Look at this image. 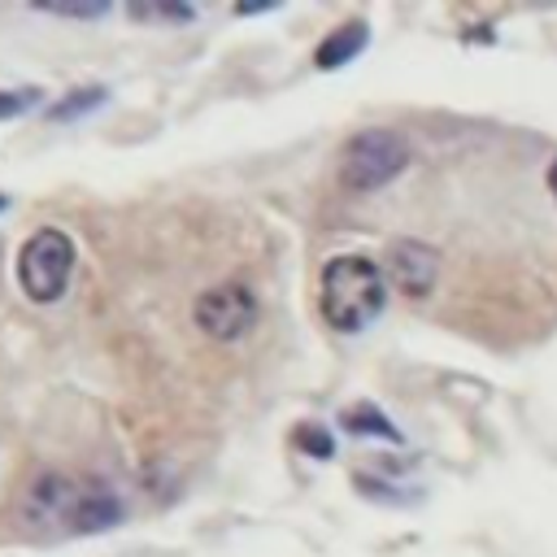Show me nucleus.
I'll return each mask as SVG.
<instances>
[{
  "label": "nucleus",
  "instance_id": "f03ea898",
  "mask_svg": "<svg viewBox=\"0 0 557 557\" xmlns=\"http://www.w3.org/2000/svg\"><path fill=\"white\" fill-rule=\"evenodd\" d=\"M74 274V239L57 226L35 231L22 252H17V283L35 305H52L61 300V292L70 287Z\"/></svg>",
  "mask_w": 557,
  "mask_h": 557
},
{
  "label": "nucleus",
  "instance_id": "20e7f679",
  "mask_svg": "<svg viewBox=\"0 0 557 557\" xmlns=\"http://www.w3.org/2000/svg\"><path fill=\"white\" fill-rule=\"evenodd\" d=\"M191 313H196V326H200L209 339H218V344H235V339H244V335L257 326L261 305H257V296H252L248 283L226 278V283L205 287V292L196 296Z\"/></svg>",
  "mask_w": 557,
  "mask_h": 557
},
{
  "label": "nucleus",
  "instance_id": "4468645a",
  "mask_svg": "<svg viewBox=\"0 0 557 557\" xmlns=\"http://www.w3.org/2000/svg\"><path fill=\"white\" fill-rule=\"evenodd\" d=\"M131 13L135 17H178V22H191V9L187 4H152V9L148 4H135Z\"/></svg>",
  "mask_w": 557,
  "mask_h": 557
},
{
  "label": "nucleus",
  "instance_id": "2eb2a0df",
  "mask_svg": "<svg viewBox=\"0 0 557 557\" xmlns=\"http://www.w3.org/2000/svg\"><path fill=\"white\" fill-rule=\"evenodd\" d=\"M548 187H553V196H557V161L548 165Z\"/></svg>",
  "mask_w": 557,
  "mask_h": 557
},
{
  "label": "nucleus",
  "instance_id": "423d86ee",
  "mask_svg": "<svg viewBox=\"0 0 557 557\" xmlns=\"http://www.w3.org/2000/svg\"><path fill=\"white\" fill-rule=\"evenodd\" d=\"M78 492H83V483L65 479V474H39L30 483V496H26V513L35 522H61L70 531V513L78 505Z\"/></svg>",
  "mask_w": 557,
  "mask_h": 557
},
{
  "label": "nucleus",
  "instance_id": "f8f14e48",
  "mask_svg": "<svg viewBox=\"0 0 557 557\" xmlns=\"http://www.w3.org/2000/svg\"><path fill=\"white\" fill-rule=\"evenodd\" d=\"M30 104H39V91H35V87H22V91H0V122H4V117L26 113Z\"/></svg>",
  "mask_w": 557,
  "mask_h": 557
},
{
  "label": "nucleus",
  "instance_id": "ddd939ff",
  "mask_svg": "<svg viewBox=\"0 0 557 557\" xmlns=\"http://www.w3.org/2000/svg\"><path fill=\"white\" fill-rule=\"evenodd\" d=\"M39 9L44 13H57V17H100V13H109L104 0H96V4H57V0H44Z\"/></svg>",
  "mask_w": 557,
  "mask_h": 557
},
{
  "label": "nucleus",
  "instance_id": "9b49d317",
  "mask_svg": "<svg viewBox=\"0 0 557 557\" xmlns=\"http://www.w3.org/2000/svg\"><path fill=\"white\" fill-rule=\"evenodd\" d=\"M292 440H296V448H305V453H309V457H318V461H326V457L335 453L331 431H326V426H318V422H300Z\"/></svg>",
  "mask_w": 557,
  "mask_h": 557
},
{
  "label": "nucleus",
  "instance_id": "1a4fd4ad",
  "mask_svg": "<svg viewBox=\"0 0 557 557\" xmlns=\"http://www.w3.org/2000/svg\"><path fill=\"white\" fill-rule=\"evenodd\" d=\"M339 426L348 431V435H374V440H387V444H400V431L387 422V413L379 409V405H370V400H357V405H348L344 413H339Z\"/></svg>",
  "mask_w": 557,
  "mask_h": 557
},
{
  "label": "nucleus",
  "instance_id": "dca6fc26",
  "mask_svg": "<svg viewBox=\"0 0 557 557\" xmlns=\"http://www.w3.org/2000/svg\"><path fill=\"white\" fill-rule=\"evenodd\" d=\"M4 205H9V200H4V196H0V209H4Z\"/></svg>",
  "mask_w": 557,
  "mask_h": 557
},
{
  "label": "nucleus",
  "instance_id": "39448f33",
  "mask_svg": "<svg viewBox=\"0 0 557 557\" xmlns=\"http://www.w3.org/2000/svg\"><path fill=\"white\" fill-rule=\"evenodd\" d=\"M383 274L405 296H426L435 287V278H440V252L431 244H418V239H396V244H387Z\"/></svg>",
  "mask_w": 557,
  "mask_h": 557
},
{
  "label": "nucleus",
  "instance_id": "9d476101",
  "mask_svg": "<svg viewBox=\"0 0 557 557\" xmlns=\"http://www.w3.org/2000/svg\"><path fill=\"white\" fill-rule=\"evenodd\" d=\"M104 87H78V91H70L65 100H57L52 109H48V117L52 122H70V117H83V113H91L96 104H104Z\"/></svg>",
  "mask_w": 557,
  "mask_h": 557
},
{
  "label": "nucleus",
  "instance_id": "6e6552de",
  "mask_svg": "<svg viewBox=\"0 0 557 557\" xmlns=\"http://www.w3.org/2000/svg\"><path fill=\"white\" fill-rule=\"evenodd\" d=\"M366 39H370V26H366L361 17H352V22L335 26V30L318 44L313 65H318V70H339V65H348V61H357V57H361Z\"/></svg>",
  "mask_w": 557,
  "mask_h": 557
},
{
  "label": "nucleus",
  "instance_id": "f257e3e1",
  "mask_svg": "<svg viewBox=\"0 0 557 557\" xmlns=\"http://www.w3.org/2000/svg\"><path fill=\"white\" fill-rule=\"evenodd\" d=\"M387 305V278L383 265L361 252H339L322 265L318 278V313L331 331L357 335L366 331Z\"/></svg>",
  "mask_w": 557,
  "mask_h": 557
},
{
  "label": "nucleus",
  "instance_id": "7ed1b4c3",
  "mask_svg": "<svg viewBox=\"0 0 557 557\" xmlns=\"http://www.w3.org/2000/svg\"><path fill=\"white\" fill-rule=\"evenodd\" d=\"M409 165V144L396 135V131H383V126H370V131H357L339 157V178L344 187L352 191H379L387 187L400 170Z\"/></svg>",
  "mask_w": 557,
  "mask_h": 557
},
{
  "label": "nucleus",
  "instance_id": "0eeeda50",
  "mask_svg": "<svg viewBox=\"0 0 557 557\" xmlns=\"http://www.w3.org/2000/svg\"><path fill=\"white\" fill-rule=\"evenodd\" d=\"M117 522H122V500H117V492L104 487V483H83L78 505H74V513H70V531H74V535H96V531H109V527H117Z\"/></svg>",
  "mask_w": 557,
  "mask_h": 557
}]
</instances>
